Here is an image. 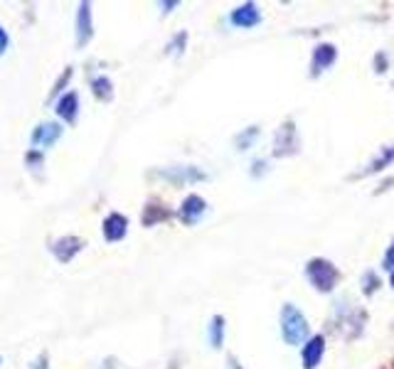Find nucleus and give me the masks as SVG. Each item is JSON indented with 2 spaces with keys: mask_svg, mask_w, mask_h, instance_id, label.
I'll list each match as a JSON object with an SVG mask.
<instances>
[{
  "mask_svg": "<svg viewBox=\"0 0 394 369\" xmlns=\"http://www.w3.org/2000/svg\"><path fill=\"white\" fill-rule=\"evenodd\" d=\"M377 286H380V281H377L375 273H367L365 276V293H375Z\"/></svg>",
  "mask_w": 394,
  "mask_h": 369,
  "instance_id": "b1692460",
  "label": "nucleus"
},
{
  "mask_svg": "<svg viewBox=\"0 0 394 369\" xmlns=\"http://www.w3.org/2000/svg\"><path fill=\"white\" fill-rule=\"evenodd\" d=\"M281 335L288 345H303L308 340V320L296 306H283L281 311Z\"/></svg>",
  "mask_w": 394,
  "mask_h": 369,
  "instance_id": "f257e3e1",
  "label": "nucleus"
},
{
  "mask_svg": "<svg viewBox=\"0 0 394 369\" xmlns=\"http://www.w3.org/2000/svg\"><path fill=\"white\" fill-rule=\"evenodd\" d=\"M8 49H10V35H8V30L0 25V57H5Z\"/></svg>",
  "mask_w": 394,
  "mask_h": 369,
  "instance_id": "5701e85b",
  "label": "nucleus"
},
{
  "mask_svg": "<svg viewBox=\"0 0 394 369\" xmlns=\"http://www.w3.org/2000/svg\"><path fill=\"white\" fill-rule=\"evenodd\" d=\"M185 47H187V32H185V30H180V32H178L176 37L168 42L166 52L168 54H183V52H185Z\"/></svg>",
  "mask_w": 394,
  "mask_h": 369,
  "instance_id": "412c9836",
  "label": "nucleus"
},
{
  "mask_svg": "<svg viewBox=\"0 0 394 369\" xmlns=\"http://www.w3.org/2000/svg\"><path fill=\"white\" fill-rule=\"evenodd\" d=\"M0 365H3V357H0Z\"/></svg>",
  "mask_w": 394,
  "mask_h": 369,
  "instance_id": "2f4dec72",
  "label": "nucleus"
},
{
  "mask_svg": "<svg viewBox=\"0 0 394 369\" xmlns=\"http://www.w3.org/2000/svg\"><path fill=\"white\" fill-rule=\"evenodd\" d=\"M229 367H232V369H239V365H237V357H229Z\"/></svg>",
  "mask_w": 394,
  "mask_h": 369,
  "instance_id": "c756f323",
  "label": "nucleus"
},
{
  "mask_svg": "<svg viewBox=\"0 0 394 369\" xmlns=\"http://www.w3.org/2000/svg\"><path fill=\"white\" fill-rule=\"evenodd\" d=\"M229 23H232L234 27H242V30L257 27V25L261 23V13H259V8L254 3H244L229 13Z\"/></svg>",
  "mask_w": 394,
  "mask_h": 369,
  "instance_id": "f8f14e48",
  "label": "nucleus"
},
{
  "mask_svg": "<svg viewBox=\"0 0 394 369\" xmlns=\"http://www.w3.org/2000/svg\"><path fill=\"white\" fill-rule=\"evenodd\" d=\"M79 111H82V104H79L77 92H64L62 96L54 101V113H57L59 123L74 126V123L79 121Z\"/></svg>",
  "mask_w": 394,
  "mask_h": 369,
  "instance_id": "6e6552de",
  "label": "nucleus"
},
{
  "mask_svg": "<svg viewBox=\"0 0 394 369\" xmlns=\"http://www.w3.org/2000/svg\"><path fill=\"white\" fill-rule=\"evenodd\" d=\"M306 276L316 286V291L321 293H331L338 286V281H340V273H338V268L328 258H311L306 263Z\"/></svg>",
  "mask_w": 394,
  "mask_h": 369,
  "instance_id": "f03ea898",
  "label": "nucleus"
},
{
  "mask_svg": "<svg viewBox=\"0 0 394 369\" xmlns=\"http://www.w3.org/2000/svg\"><path fill=\"white\" fill-rule=\"evenodd\" d=\"M89 89H92V94H94V99H97V101H104V104L113 101V82L106 77V74H99V77H94L92 82H89Z\"/></svg>",
  "mask_w": 394,
  "mask_h": 369,
  "instance_id": "2eb2a0df",
  "label": "nucleus"
},
{
  "mask_svg": "<svg viewBox=\"0 0 394 369\" xmlns=\"http://www.w3.org/2000/svg\"><path fill=\"white\" fill-rule=\"evenodd\" d=\"M62 136H64V123L39 121L37 126L32 128V133H30V146L39 148V151H47V148H52Z\"/></svg>",
  "mask_w": 394,
  "mask_h": 369,
  "instance_id": "423d86ee",
  "label": "nucleus"
},
{
  "mask_svg": "<svg viewBox=\"0 0 394 369\" xmlns=\"http://www.w3.org/2000/svg\"><path fill=\"white\" fill-rule=\"evenodd\" d=\"M377 72H385V54H377Z\"/></svg>",
  "mask_w": 394,
  "mask_h": 369,
  "instance_id": "c85d7f7f",
  "label": "nucleus"
},
{
  "mask_svg": "<svg viewBox=\"0 0 394 369\" xmlns=\"http://www.w3.org/2000/svg\"><path fill=\"white\" fill-rule=\"evenodd\" d=\"M25 165H27L30 170H39V168L44 165V151H39V148H27V151H25Z\"/></svg>",
  "mask_w": 394,
  "mask_h": 369,
  "instance_id": "aec40b11",
  "label": "nucleus"
},
{
  "mask_svg": "<svg viewBox=\"0 0 394 369\" xmlns=\"http://www.w3.org/2000/svg\"><path fill=\"white\" fill-rule=\"evenodd\" d=\"M296 148H298L296 126H293V121H288L276 131V141H273V156L283 158V156H288V153H296Z\"/></svg>",
  "mask_w": 394,
  "mask_h": 369,
  "instance_id": "9d476101",
  "label": "nucleus"
},
{
  "mask_svg": "<svg viewBox=\"0 0 394 369\" xmlns=\"http://www.w3.org/2000/svg\"><path fill=\"white\" fill-rule=\"evenodd\" d=\"M161 180L176 184V187H183V184H192V182H204L207 180V173L199 170L195 165H173V168H161V170L153 173Z\"/></svg>",
  "mask_w": 394,
  "mask_h": 369,
  "instance_id": "7ed1b4c3",
  "label": "nucleus"
},
{
  "mask_svg": "<svg viewBox=\"0 0 394 369\" xmlns=\"http://www.w3.org/2000/svg\"><path fill=\"white\" fill-rule=\"evenodd\" d=\"M84 246H87V242H84L82 237H77V234H64V237H57L49 242V254H52L59 263H72L74 258L84 251Z\"/></svg>",
  "mask_w": 394,
  "mask_h": 369,
  "instance_id": "39448f33",
  "label": "nucleus"
},
{
  "mask_svg": "<svg viewBox=\"0 0 394 369\" xmlns=\"http://www.w3.org/2000/svg\"><path fill=\"white\" fill-rule=\"evenodd\" d=\"M390 283H392V288H394V271H392V278H390Z\"/></svg>",
  "mask_w": 394,
  "mask_h": 369,
  "instance_id": "7c9ffc66",
  "label": "nucleus"
},
{
  "mask_svg": "<svg viewBox=\"0 0 394 369\" xmlns=\"http://www.w3.org/2000/svg\"><path fill=\"white\" fill-rule=\"evenodd\" d=\"M128 217L121 212H109L101 222V237L109 244H118L128 237Z\"/></svg>",
  "mask_w": 394,
  "mask_h": 369,
  "instance_id": "0eeeda50",
  "label": "nucleus"
},
{
  "mask_svg": "<svg viewBox=\"0 0 394 369\" xmlns=\"http://www.w3.org/2000/svg\"><path fill=\"white\" fill-rule=\"evenodd\" d=\"M116 367H118V360L113 355H109L106 360L101 362V367H99V369H116Z\"/></svg>",
  "mask_w": 394,
  "mask_h": 369,
  "instance_id": "393cba45",
  "label": "nucleus"
},
{
  "mask_svg": "<svg viewBox=\"0 0 394 369\" xmlns=\"http://www.w3.org/2000/svg\"><path fill=\"white\" fill-rule=\"evenodd\" d=\"M168 219H173V209L168 207V204L158 202V199H151V202L143 204V212H141V224L143 227H158V224L168 222Z\"/></svg>",
  "mask_w": 394,
  "mask_h": 369,
  "instance_id": "9b49d317",
  "label": "nucleus"
},
{
  "mask_svg": "<svg viewBox=\"0 0 394 369\" xmlns=\"http://www.w3.org/2000/svg\"><path fill=\"white\" fill-rule=\"evenodd\" d=\"M385 268H394V242H392V246L387 249V254H385Z\"/></svg>",
  "mask_w": 394,
  "mask_h": 369,
  "instance_id": "a878e982",
  "label": "nucleus"
},
{
  "mask_svg": "<svg viewBox=\"0 0 394 369\" xmlns=\"http://www.w3.org/2000/svg\"><path fill=\"white\" fill-rule=\"evenodd\" d=\"M394 163V146L392 148H385V151L380 153V156L375 158V161L370 163V168H367V175H370V173H380L382 168H387V165H392Z\"/></svg>",
  "mask_w": 394,
  "mask_h": 369,
  "instance_id": "a211bd4d",
  "label": "nucleus"
},
{
  "mask_svg": "<svg viewBox=\"0 0 394 369\" xmlns=\"http://www.w3.org/2000/svg\"><path fill=\"white\" fill-rule=\"evenodd\" d=\"M204 212H207V202H204L199 194H187V197L183 199L180 209H178V219H180L185 227H195L199 219L204 217Z\"/></svg>",
  "mask_w": 394,
  "mask_h": 369,
  "instance_id": "1a4fd4ad",
  "label": "nucleus"
},
{
  "mask_svg": "<svg viewBox=\"0 0 394 369\" xmlns=\"http://www.w3.org/2000/svg\"><path fill=\"white\" fill-rule=\"evenodd\" d=\"M72 79H74V67H64V72L59 74L57 79H54L52 89H49V96H47V101H49V104H54V101H57V99L64 94V89H67L69 84H72Z\"/></svg>",
  "mask_w": 394,
  "mask_h": 369,
  "instance_id": "f3484780",
  "label": "nucleus"
},
{
  "mask_svg": "<svg viewBox=\"0 0 394 369\" xmlns=\"http://www.w3.org/2000/svg\"><path fill=\"white\" fill-rule=\"evenodd\" d=\"M224 330H227V325H224V318L222 315H212V320H209V325H207V337H209V345H212V350H222Z\"/></svg>",
  "mask_w": 394,
  "mask_h": 369,
  "instance_id": "dca6fc26",
  "label": "nucleus"
},
{
  "mask_svg": "<svg viewBox=\"0 0 394 369\" xmlns=\"http://www.w3.org/2000/svg\"><path fill=\"white\" fill-rule=\"evenodd\" d=\"M30 369H49V352L42 350L37 357L32 360V365H30Z\"/></svg>",
  "mask_w": 394,
  "mask_h": 369,
  "instance_id": "4be33fe9",
  "label": "nucleus"
},
{
  "mask_svg": "<svg viewBox=\"0 0 394 369\" xmlns=\"http://www.w3.org/2000/svg\"><path fill=\"white\" fill-rule=\"evenodd\" d=\"M178 5H180V3H178V0H171V3H161V13H163V15L173 13V10H176Z\"/></svg>",
  "mask_w": 394,
  "mask_h": 369,
  "instance_id": "bb28decb",
  "label": "nucleus"
},
{
  "mask_svg": "<svg viewBox=\"0 0 394 369\" xmlns=\"http://www.w3.org/2000/svg\"><path fill=\"white\" fill-rule=\"evenodd\" d=\"M257 136H259L257 126H249L247 131H242L237 138H234V146H237V151H247V148H252V143L257 141Z\"/></svg>",
  "mask_w": 394,
  "mask_h": 369,
  "instance_id": "6ab92c4d",
  "label": "nucleus"
},
{
  "mask_svg": "<svg viewBox=\"0 0 394 369\" xmlns=\"http://www.w3.org/2000/svg\"><path fill=\"white\" fill-rule=\"evenodd\" d=\"M335 57H338V52H335V47H333V44H328V42L318 44V47L313 49L311 77H321V74L326 72V69L331 67L333 62H335Z\"/></svg>",
  "mask_w": 394,
  "mask_h": 369,
  "instance_id": "ddd939ff",
  "label": "nucleus"
},
{
  "mask_svg": "<svg viewBox=\"0 0 394 369\" xmlns=\"http://www.w3.org/2000/svg\"><path fill=\"white\" fill-rule=\"evenodd\" d=\"M264 168H266V163H264V161H257V163H254L252 175H254V177H259V175H261V173H264Z\"/></svg>",
  "mask_w": 394,
  "mask_h": 369,
  "instance_id": "cd10ccee",
  "label": "nucleus"
},
{
  "mask_svg": "<svg viewBox=\"0 0 394 369\" xmlns=\"http://www.w3.org/2000/svg\"><path fill=\"white\" fill-rule=\"evenodd\" d=\"M94 39V13L92 3L82 0L77 5V18H74V44L77 49H84Z\"/></svg>",
  "mask_w": 394,
  "mask_h": 369,
  "instance_id": "20e7f679",
  "label": "nucleus"
},
{
  "mask_svg": "<svg viewBox=\"0 0 394 369\" xmlns=\"http://www.w3.org/2000/svg\"><path fill=\"white\" fill-rule=\"evenodd\" d=\"M323 352H326V337L316 335L303 345V369H316L321 362Z\"/></svg>",
  "mask_w": 394,
  "mask_h": 369,
  "instance_id": "4468645a",
  "label": "nucleus"
}]
</instances>
